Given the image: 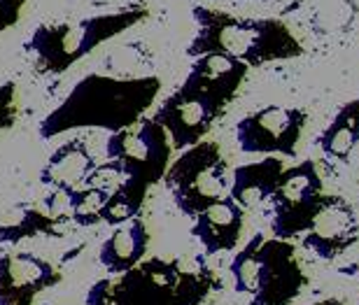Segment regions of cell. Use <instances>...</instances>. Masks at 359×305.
<instances>
[{
	"mask_svg": "<svg viewBox=\"0 0 359 305\" xmlns=\"http://www.w3.org/2000/svg\"><path fill=\"white\" fill-rule=\"evenodd\" d=\"M19 105H17V84L5 82L0 84V133L10 131L17 124Z\"/></svg>",
	"mask_w": 359,
	"mask_h": 305,
	"instance_id": "cb8c5ba5",
	"label": "cell"
},
{
	"mask_svg": "<svg viewBox=\"0 0 359 305\" xmlns=\"http://www.w3.org/2000/svg\"><path fill=\"white\" fill-rule=\"evenodd\" d=\"M175 259H147L124 275L93 282L87 305H173Z\"/></svg>",
	"mask_w": 359,
	"mask_h": 305,
	"instance_id": "ba28073f",
	"label": "cell"
},
{
	"mask_svg": "<svg viewBox=\"0 0 359 305\" xmlns=\"http://www.w3.org/2000/svg\"><path fill=\"white\" fill-rule=\"evenodd\" d=\"M306 273L292 240L264 238L259 245V271L250 305H290L306 287Z\"/></svg>",
	"mask_w": 359,
	"mask_h": 305,
	"instance_id": "30bf717a",
	"label": "cell"
},
{
	"mask_svg": "<svg viewBox=\"0 0 359 305\" xmlns=\"http://www.w3.org/2000/svg\"><path fill=\"white\" fill-rule=\"evenodd\" d=\"M359 240V217L355 205L339 194H325L313 224L301 236L304 250L322 261L343 257Z\"/></svg>",
	"mask_w": 359,
	"mask_h": 305,
	"instance_id": "8fae6325",
	"label": "cell"
},
{
	"mask_svg": "<svg viewBox=\"0 0 359 305\" xmlns=\"http://www.w3.org/2000/svg\"><path fill=\"white\" fill-rule=\"evenodd\" d=\"M61 271L31 252H7L0 257V305L33 303L40 292L54 289Z\"/></svg>",
	"mask_w": 359,
	"mask_h": 305,
	"instance_id": "7c38bea8",
	"label": "cell"
},
{
	"mask_svg": "<svg viewBox=\"0 0 359 305\" xmlns=\"http://www.w3.org/2000/svg\"><path fill=\"white\" fill-rule=\"evenodd\" d=\"M250 68L222 54L196 56L184 82L159 103L152 115L166 131L170 147L184 152L198 145L224 115L245 82Z\"/></svg>",
	"mask_w": 359,
	"mask_h": 305,
	"instance_id": "7a4b0ae2",
	"label": "cell"
},
{
	"mask_svg": "<svg viewBox=\"0 0 359 305\" xmlns=\"http://www.w3.org/2000/svg\"><path fill=\"white\" fill-rule=\"evenodd\" d=\"M161 94V77H110L87 75L68 91L66 98L47 112L38 124L42 140L59 138L70 131L100 129L124 131L147 115Z\"/></svg>",
	"mask_w": 359,
	"mask_h": 305,
	"instance_id": "6da1fadb",
	"label": "cell"
},
{
	"mask_svg": "<svg viewBox=\"0 0 359 305\" xmlns=\"http://www.w3.org/2000/svg\"><path fill=\"white\" fill-rule=\"evenodd\" d=\"M105 154L110 161H119L124 166L128 180L145 184L147 189L163 182L173 161V147L166 131L152 117H142L138 124L110 133Z\"/></svg>",
	"mask_w": 359,
	"mask_h": 305,
	"instance_id": "52a82bcc",
	"label": "cell"
},
{
	"mask_svg": "<svg viewBox=\"0 0 359 305\" xmlns=\"http://www.w3.org/2000/svg\"><path fill=\"white\" fill-rule=\"evenodd\" d=\"M175 208L184 217H196L208 205L217 203L229 194V163L219 145L201 140L198 145L180 152L163 175Z\"/></svg>",
	"mask_w": 359,
	"mask_h": 305,
	"instance_id": "5b68a950",
	"label": "cell"
},
{
	"mask_svg": "<svg viewBox=\"0 0 359 305\" xmlns=\"http://www.w3.org/2000/svg\"><path fill=\"white\" fill-rule=\"evenodd\" d=\"M107 191L100 189H77L73 198V210H70V219L77 226H96L100 224V215H103L105 201H107Z\"/></svg>",
	"mask_w": 359,
	"mask_h": 305,
	"instance_id": "7402d4cb",
	"label": "cell"
},
{
	"mask_svg": "<svg viewBox=\"0 0 359 305\" xmlns=\"http://www.w3.org/2000/svg\"><path fill=\"white\" fill-rule=\"evenodd\" d=\"M318 147L327 159L346 163L359 147V98L343 103L329 126L318 136Z\"/></svg>",
	"mask_w": 359,
	"mask_h": 305,
	"instance_id": "ac0fdd59",
	"label": "cell"
},
{
	"mask_svg": "<svg viewBox=\"0 0 359 305\" xmlns=\"http://www.w3.org/2000/svg\"><path fill=\"white\" fill-rule=\"evenodd\" d=\"M196 33L187 47V56L222 54L245 63L248 68H262L266 63L290 61L304 56V45L294 31L280 19L236 17L215 7H191Z\"/></svg>",
	"mask_w": 359,
	"mask_h": 305,
	"instance_id": "3957f363",
	"label": "cell"
},
{
	"mask_svg": "<svg viewBox=\"0 0 359 305\" xmlns=\"http://www.w3.org/2000/svg\"><path fill=\"white\" fill-rule=\"evenodd\" d=\"M73 198L75 191H61V189H52V194L47 196L45 201V212L49 217L59 219L63 224L66 219H70V210H73Z\"/></svg>",
	"mask_w": 359,
	"mask_h": 305,
	"instance_id": "d4e9b609",
	"label": "cell"
},
{
	"mask_svg": "<svg viewBox=\"0 0 359 305\" xmlns=\"http://www.w3.org/2000/svg\"><path fill=\"white\" fill-rule=\"evenodd\" d=\"M264 238H266L264 233H255L245 243V247L236 252V257L231 259L229 271H231L236 294L252 296L257 285V271H259V245L264 243Z\"/></svg>",
	"mask_w": 359,
	"mask_h": 305,
	"instance_id": "44dd1931",
	"label": "cell"
},
{
	"mask_svg": "<svg viewBox=\"0 0 359 305\" xmlns=\"http://www.w3.org/2000/svg\"><path fill=\"white\" fill-rule=\"evenodd\" d=\"M147 17L149 10L145 5H131L119 12L96 14L68 24H42L24 42V52L33 59L40 75H61Z\"/></svg>",
	"mask_w": 359,
	"mask_h": 305,
	"instance_id": "277c9868",
	"label": "cell"
},
{
	"mask_svg": "<svg viewBox=\"0 0 359 305\" xmlns=\"http://www.w3.org/2000/svg\"><path fill=\"white\" fill-rule=\"evenodd\" d=\"M147 187L135 180H126L121 187H117L107 196L105 201V208H103V215H100V222L107 224V226H121L126 222H131L140 215L142 205H145V198H147Z\"/></svg>",
	"mask_w": 359,
	"mask_h": 305,
	"instance_id": "ffe728a7",
	"label": "cell"
},
{
	"mask_svg": "<svg viewBox=\"0 0 359 305\" xmlns=\"http://www.w3.org/2000/svg\"><path fill=\"white\" fill-rule=\"evenodd\" d=\"M149 240L152 236H149L147 224L135 217L117 226V231H112L103 240L98 250V264L110 275H124L145 259Z\"/></svg>",
	"mask_w": 359,
	"mask_h": 305,
	"instance_id": "2e32d148",
	"label": "cell"
},
{
	"mask_svg": "<svg viewBox=\"0 0 359 305\" xmlns=\"http://www.w3.org/2000/svg\"><path fill=\"white\" fill-rule=\"evenodd\" d=\"M38 236L61 238V222L28 203H14L0 208V243L17 245L21 240H31Z\"/></svg>",
	"mask_w": 359,
	"mask_h": 305,
	"instance_id": "e0dca14e",
	"label": "cell"
},
{
	"mask_svg": "<svg viewBox=\"0 0 359 305\" xmlns=\"http://www.w3.org/2000/svg\"><path fill=\"white\" fill-rule=\"evenodd\" d=\"M175 275L173 305H201L219 287L217 275L212 273L203 257L194 259L191 266H184L182 259H175Z\"/></svg>",
	"mask_w": 359,
	"mask_h": 305,
	"instance_id": "d6986e66",
	"label": "cell"
},
{
	"mask_svg": "<svg viewBox=\"0 0 359 305\" xmlns=\"http://www.w3.org/2000/svg\"><path fill=\"white\" fill-rule=\"evenodd\" d=\"M283 173L285 161L280 156H264L259 161L243 163V166L233 168L231 177H229V196L243 210H255L273 196Z\"/></svg>",
	"mask_w": 359,
	"mask_h": 305,
	"instance_id": "5bb4252c",
	"label": "cell"
},
{
	"mask_svg": "<svg viewBox=\"0 0 359 305\" xmlns=\"http://www.w3.org/2000/svg\"><path fill=\"white\" fill-rule=\"evenodd\" d=\"M21 305H31V303H21Z\"/></svg>",
	"mask_w": 359,
	"mask_h": 305,
	"instance_id": "f546056e",
	"label": "cell"
},
{
	"mask_svg": "<svg viewBox=\"0 0 359 305\" xmlns=\"http://www.w3.org/2000/svg\"><path fill=\"white\" fill-rule=\"evenodd\" d=\"M341 273H343V275H355V273H359V261H357V264H353V266L341 268Z\"/></svg>",
	"mask_w": 359,
	"mask_h": 305,
	"instance_id": "83f0119b",
	"label": "cell"
},
{
	"mask_svg": "<svg viewBox=\"0 0 359 305\" xmlns=\"http://www.w3.org/2000/svg\"><path fill=\"white\" fill-rule=\"evenodd\" d=\"M26 5L28 0H0V33L10 31L12 26L19 24Z\"/></svg>",
	"mask_w": 359,
	"mask_h": 305,
	"instance_id": "484cf974",
	"label": "cell"
},
{
	"mask_svg": "<svg viewBox=\"0 0 359 305\" xmlns=\"http://www.w3.org/2000/svg\"><path fill=\"white\" fill-rule=\"evenodd\" d=\"M243 226H245V210L226 194L194 217L191 236L201 243L205 257H215L238 247Z\"/></svg>",
	"mask_w": 359,
	"mask_h": 305,
	"instance_id": "4fadbf2b",
	"label": "cell"
},
{
	"mask_svg": "<svg viewBox=\"0 0 359 305\" xmlns=\"http://www.w3.org/2000/svg\"><path fill=\"white\" fill-rule=\"evenodd\" d=\"M325 201V182L313 159L285 168L278 189L269 198L271 233L278 240L304 236Z\"/></svg>",
	"mask_w": 359,
	"mask_h": 305,
	"instance_id": "8992f818",
	"label": "cell"
},
{
	"mask_svg": "<svg viewBox=\"0 0 359 305\" xmlns=\"http://www.w3.org/2000/svg\"><path fill=\"white\" fill-rule=\"evenodd\" d=\"M257 3H271V0H257Z\"/></svg>",
	"mask_w": 359,
	"mask_h": 305,
	"instance_id": "f1b7e54d",
	"label": "cell"
},
{
	"mask_svg": "<svg viewBox=\"0 0 359 305\" xmlns=\"http://www.w3.org/2000/svg\"><path fill=\"white\" fill-rule=\"evenodd\" d=\"M311 305H343L341 299H322V301H315Z\"/></svg>",
	"mask_w": 359,
	"mask_h": 305,
	"instance_id": "4316f807",
	"label": "cell"
},
{
	"mask_svg": "<svg viewBox=\"0 0 359 305\" xmlns=\"http://www.w3.org/2000/svg\"><path fill=\"white\" fill-rule=\"evenodd\" d=\"M128 180L126 177V170L121 166L119 161H110L107 159L105 163H98L96 168L91 170L89 180L84 187H91V189H100V191H107V194H112L114 189L121 187Z\"/></svg>",
	"mask_w": 359,
	"mask_h": 305,
	"instance_id": "603a6c76",
	"label": "cell"
},
{
	"mask_svg": "<svg viewBox=\"0 0 359 305\" xmlns=\"http://www.w3.org/2000/svg\"><path fill=\"white\" fill-rule=\"evenodd\" d=\"M98 166L96 156L91 154L87 140L73 138L61 147H56L54 154L40 170V182L49 189L77 191L84 189L91 170Z\"/></svg>",
	"mask_w": 359,
	"mask_h": 305,
	"instance_id": "9a60e30c",
	"label": "cell"
},
{
	"mask_svg": "<svg viewBox=\"0 0 359 305\" xmlns=\"http://www.w3.org/2000/svg\"><path fill=\"white\" fill-rule=\"evenodd\" d=\"M308 124V112L285 105H266L236 124V143L245 154L294 156Z\"/></svg>",
	"mask_w": 359,
	"mask_h": 305,
	"instance_id": "9c48e42d",
	"label": "cell"
}]
</instances>
